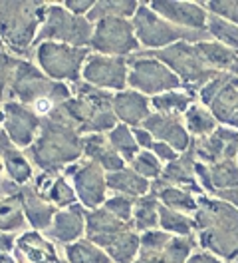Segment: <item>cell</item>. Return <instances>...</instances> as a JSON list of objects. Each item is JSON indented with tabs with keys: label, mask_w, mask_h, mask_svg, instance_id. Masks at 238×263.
I'll return each instance as SVG.
<instances>
[{
	"label": "cell",
	"mask_w": 238,
	"mask_h": 263,
	"mask_svg": "<svg viewBox=\"0 0 238 263\" xmlns=\"http://www.w3.org/2000/svg\"><path fill=\"white\" fill-rule=\"evenodd\" d=\"M0 263H18L16 257H12L10 253H0Z\"/></svg>",
	"instance_id": "cell-53"
},
{
	"label": "cell",
	"mask_w": 238,
	"mask_h": 263,
	"mask_svg": "<svg viewBox=\"0 0 238 263\" xmlns=\"http://www.w3.org/2000/svg\"><path fill=\"white\" fill-rule=\"evenodd\" d=\"M183 122H185V128H187V132L190 134L192 140H203V138L210 136L212 132L221 126L217 122V118L212 116V112L206 106L197 104V102L185 112Z\"/></svg>",
	"instance_id": "cell-30"
},
{
	"label": "cell",
	"mask_w": 238,
	"mask_h": 263,
	"mask_svg": "<svg viewBox=\"0 0 238 263\" xmlns=\"http://www.w3.org/2000/svg\"><path fill=\"white\" fill-rule=\"evenodd\" d=\"M62 4H63V8H68L72 14L88 16V14H90V10L94 8L95 0H63Z\"/></svg>",
	"instance_id": "cell-47"
},
{
	"label": "cell",
	"mask_w": 238,
	"mask_h": 263,
	"mask_svg": "<svg viewBox=\"0 0 238 263\" xmlns=\"http://www.w3.org/2000/svg\"><path fill=\"white\" fill-rule=\"evenodd\" d=\"M206 32L212 40L224 44L226 48L234 50L238 54V26L224 20L221 16L208 14V24H206Z\"/></svg>",
	"instance_id": "cell-40"
},
{
	"label": "cell",
	"mask_w": 238,
	"mask_h": 263,
	"mask_svg": "<svg viewBox=\"0 0 238 263\" xmlns=\"http://www.w3.org/2000/svg\"><path fill=\"white\" fill-rule=\"evenodd\" d=\"M159 201L157 194L149 192L147 196L139 197L135 201V210H133V219L131 226L137 233H145V231L159 230Z\"/></svg>",
	"instance_id": "cell-31"
},
{
	"label": "cell",
	"mask_w": 238,
	"mask_h": 263,
	"mask_svg": "<svg viewBox=\"0 0 238 263\" xmlns=\"http://www.w3.org/2000/svg\"><path fill=\"white\" fill-rule=\"evenodd\" d=\"M133 28L137 34V40L141 44V48L147 52H157V50L169 48L177 42H201L210 38L208 32H199V30H185L171 24L169 20L159 16L157 12L149 6V2L139 4L135 16L131 18Z\"/></svg>",
	"instance_id": "cell-7"
},
{
	"label": "cell",
	"mask_w": 238,
	"mask_h": 263,
	"mask_svg": "<svg viewBox=\"0 0 238 263\" xmlns=\"http://www.w3.org/2000/svg\"><path fill=\"white\" fill-rule=\"evenodd\" d=\"M46 199L50 203H54L58 210H66V208H72L78 201V196H76V190H74L72 181L62 174H58L52 187H50V192H48Z\"/></svg>",
	"instance_id": "cell-41"
},
{
	"label": "cell",
	"mask_w": 238,
	"mask_h": 263,
	"mask_svg": "<svg viewBox=\"0 0 238 263\" xmlns=\"http://www.w3.org/2000/svg\"><path fill=\"white\" fill-rule=\"evenodd\" d=\"M94 28L95 24L85 16L72 14L68 8H63V4L50 2L34 46L42 42H60L76 48H88L94 38Z\"/></svg>",
	"instance_id": "cell-8"
},
{
	"label": "cell",
	"mask_w": 238,
	"mask_h": 263,
	"mask_svg": "<svg viewBox=\"0 0 238 263\" xmlns=\"http://www.w3.org/2000/svg\"><path fill=\"white\" fill-rule=\"evenodd\" d=\"M149 6L159 16L169 20L171 24L185 28V30H199L206 32L208 24V10L205 2H190V0H153Z\"/></svg>",
	"instance_id": "cell-17"
},
{
	"label": "cell",
	"mask_w": 238,
	"mask_h": 263,
	"mask_svg": "<svg viewBox=\"0 0 238 263\" xmlns=\"http://www.w3.org/2000/svg\"><path fill=\"white\" fill-rule=\"evenodd\" d=\"M113 114L119 124H125L129 128H139L143 122L153 114L151 98L135 90H123L113 94Z\"/></svg>",
	"instance_id": "cell-22"
},
{
	"label": "cell",
	"mask_w": 238,
	"mask_h": 263,
	"mask_svg": "<svg viewBox=\"0 0 238 263\" xmlns=\"http://www.w3.org/2000/svg\"><path fill=\"white\" fill-rule=\"evenodd\" d=\"M18 199L22 203L24 215H26L28 223L32 226V230L36 231L50 230V226L54 221V215L58 214V208L54 203H50L46 197L42 196L34 185H30V183H26V185L20 187Z\"/></svg>",
	"instance_id": "cell-24"
},
{
	"label": "cell",
	"mask_w": 238,
	"mask_h": 263,
	"mask_svg": "<svg viewBox=\"0 0 238 263\" xmlns=\"http://www.w3.org/2000/svg\"><path fill=\"white\" fill-rule=\"evenodd\" d=\"M232 74H234V76H238V64L234 66V70H232Z\"/></svg>",
	"instance_id": "cell-55"
},
{
	"label": "cell",
	"mask_w": 238,
	"mask_h": 263,
	"mask_svg": "<svg viewBox=\"0 0 238 263\" xmlns=\"http://www.w3.org/2000/svg\"><path fill=\"white\" fill-rule=\"evenodd\" d=\"M90 46L95 54L111 58H129L141 48L133 22L127 18H103L95 22L94 38Z\"/></svg>",
	"instance_id": "cell-13"
},
{
	"label": "cell",
	"mask_w": 238,
	"mask_h": 263,
	"mask_svg": "<svg viewBox=\"0 0 238 263\" xmlns=\"http://www.w3.org/2000/svg\"><path fill=\"white\" fill-rule=\"evenodd\" d=\"M14 257L18 263H56L60 259L56 246L36 230L16 237Z\"/></svg>",
	"instance_id": "cell-23"
},
{
	"label": "cell",
	"mask_w": 238,
	"mask_h": 263,
	"mask_svg": "<svg viewBox=\"0 0 238 263\" xmlns=\"http://www.w3.org/2000/svg\"><path fill=\"white\" fill-rule=\"evenodd\" d=\"M151 152L157 156L159 162H161L163 165L171 164V162H175V160L181 156L179 152H175L171 146H167V144H163V142H155V144H153V148H151Z\"/></svg>",
	"instance_id": "cell-46"
},
{
	"label": "cell",
	"mask_w": 238,
	"mask_h": 263,
	"mask_svg": "<svg viewBox=\"0 0 238 263\" xmlns=\"http://www.w3.org/2000/svg\"><path fill=\"white\" fill-rule=\"evenodd\" d=\"M16 246V237L12 233H6V231H0V253H10L14 251Z\"/></svg>",
	"instance_id": "cell-51"
},
{
	"label": "cell",
	"mask_w": 238,
	"mask_h": 263,
	"mask_svg": "<svg viewBox=\"0 0 238 263\" xmlns=\"http://www.w3.org/2000/svg\"><path fill=\"white\" fill-rule=\"evenodd\" d=\"M85 237L101 247L113 263H133L139 255L141 233L110 214L103 205L85 214Z\"/></svg>",
	"instance_id": "cell-4"
},
{
	"label": "cell",
	"mask_w": 238,
	"mask_h": 263,
	"mask_svg": "<svg viewBox=\"0 0 238 263\" xmlns=\"http://www.w3.org/2000/svg\"><path fill=\"white\" fill-rule=\"evenodd\" d=\"M208 181H210V190H208L210 196L219 194L222 190L238 187V162L226 160V162L208 165Z\"/></svg>",
	"instance_id": "cell-37"
},
{
	"label": "cell",
	"mask_w": 238,
	"mask_h": 263,
	"mask_svg": "<svg viewBox=\"0 0 238 263\" xmlns=\"http://www.w3.org/2000/svg\"><path fill=\"white\" fill-rule=\"evenodd\" d=\"M199 54L203 56V60L206 62V66L214 72H232L234 66L238 64V54L234 50L226 48L224 44L212 40V38H206L194 44Z\"/></svg>",
	"instance_id": "cell-28"
},
{
	"label": "cell",
	"mask_w": 238,
	"mask_h": 263,
	"mask_svg": "<svg viewBox=\"0 0 238 263\" xmlns=\"http://www.w3.org/2000/svg\"><path fill=\"white\" fill-rule=\"evenodd\" d=\"M133 134H135V140H137V144H139V148L141 149H147V152H151V148H153V144L157 142L149 132L145 130V128H133Z\"/></svg>",
	"instance_id": "cell-48"
},
{
	"label": "cell",
	"mask_w": 238,
	"mask_h": 263,
	"mask_svg": "<svg viewBox=\"0 0 238 263\" xmlns=\"http://www.w3.org/2000/svg\"><path fill=\"white\" fill-rule=\"evenodd\" d=\"M26 223H28V219L24 215L18 196L0 197V231L16 233V231L24 230Z\"/></svg>",
	"instance_id": "cell-39"
},
{
	"label": "cell",
	"mask_w": 238,
	"mask_h": 263,
	"mask_svg": "<svg viewBox=\"0 0 238 263\" xmlns=\"http://www.w3.org/2000/svg\"><path fill=\"white\" fill-rule=\"evenodd\" d=\"M12 148H16V146L10 142L8 134H6L4 130H0V160H2V158H4V156H6Z\"/></svg>",
	"instance_id": "cell-52"
},
{
	"label": "cell",
	"mask_w": 238,
	"mask_h": 263,
	"mask_svg": "<svg viewBox=\"0 0 238 263\" xmlns=\"http://www.w3.org/2000/svg\"><path fill=\"white\" fill-rule=\"evenodd\" d=\"M141 128H145L157 142L171 146L179 154H185L192 146V138H190V134L185 128V122H183L181 116L153 112L143 122Z\"/></svg>",
	"instance_id": "cell-19"
},
{
	"label": "cell",
	"mask_w": 238,
	"mask_h": 263,
	"mask_svg": "<svg viewBox=\"0 0 238 263\" xmlns=\"http://www.w3.org/2000/svg\"><path fill=\"white\" fill-rule=\"evenodd\" d=\"M187 263H226V261H222L221 257H217V255H212L208 251H194L189 259H187Z\"/></svg>",
	"instance_id": "cell-49"
},
{
	"label": "cell",
	"mask_w": 238,
	"mask_h": 263,
	"mask_svg": "<svg viewBox=\"0 0 238 263\" xmlns=\"http://www.w3.org/2000/svg\"><path fill=\"white\" fill-rule=\"evenodd\" d=\"M159 228L171 235H179V237H189V235H197V223L194 217L181 212L169 210L165 205L159 208Z\"/></svg>",
	"instance_id": "cell-33"
},
{
	"label": "cell",
	"mask_w": 238,
	"mask_h": 263,
	"mask_svg": "<svg viewBox=\"0 0 238 263\" xmlns=\"http://www.w3.org/2000/svg\"><path fill=\"white\" fill-rule=\"evenodd\" d=\"M208 14L221 16L238 26V0H210L205 2Z\"/></svg>",
	"instance_id": "cell-45"
},
{
	"label": "cell",
	"mask_w": 238,
	"mask_h": 263,
	"mask_svg": "<svg viewBox=\"0 0 238 263\" xmlns=\"http://www.w3.org/2000/svg\"><path fill=\"white\" fill-rule=\"evenodd\" d=\"M194 96H190L187 90H171L165 94H159L151 98V106L159 114H169V116H185L189 110Z\"/></svg>",
	"instance_id": "cell-34"
},
{
	"label": "cell",
	"mask_w": 238,
	"mask_h": 263,
	"mask_svg": "<svg viewBox=\"0 0 238 263\" xmlns=\"http://www.w3.org/2000/svg\"><path fill=\"white\" fill-rule=\"evenodd\" d=\"M236 162H238V160H236Z\"/></svg>",
	"instance_id": "cell-57"
},
{
	"label": "cell",
	"mask_w": 238,
	"mask_h": 263,
	"mask_svg": "<svg viewBox=\"0 0 238 263\" xmlns=\"http://www.w3.org/2000/svg\"><path fill=\"white\" fill-rule=\"evenodd\" d=\"M197 96L221 126L238 130V76L232 72H221L206 82Z\"/></svg>",
	"instance_id": "cell-12"
},
{
	"label": "cell",
	"mask_w": 238,
	"mask_h": 263,
	"mask_svg": "<svg viewBox=\"0 0 238 263\" xmlns=\"http://www.w3.org/2000/svg\"><path fill=\"white\" fill-rule=\"evenodd\" d=\"M197 235H173L171 241L161 249H139V255L133 263H187V259L197 251Z\"/></svg>",
	"instance_id": "cell-25"
},
{
	"label": "cell",
	"mask_w": 238,
	"mask_h": 263,
	"mask_svg": "<svg viewBox=\"0 0 238 263\" xmlns=\"http://www.w3.org/2000/svg\"><path fill=\"white\" fill-rule=\"evenodd\" d=\"M34 56H36L38 68L48 78L63 84H78V80L81 78V70L90 58V50L60 44V42H42L36 46Z\"/></svg>",
	"instance_id": "cell-10"
},
{
	"label": "cell",
	"mask_w": 238,
	"mask_h": 263,
	"mask_svg": "<svg viewBox=\"0 0 238 263\" xmlns=\"http://www.w3.org/2000/svg\"><path fill=\"white\" fill-rule=\"evenodd\" d=\"M135 201H137V199H133V197L113 194L111 197L105 199L103 208H105L110 214L115 215V217H119L121 221L131 223V219H133V210H135Z\"/></svg>",
	"instance_id": "cell-43"
},
{
	"label": "cell",
	"mask_w": 238,
	"mask_h": 263,
	"mask_svg": "<svg viewBox=\"0 0 238 263\" xmlns=\"http://www.w3.org/2000/svg\"><path fill=\"white\" fill-rule=\"evenodd\" d=\"M129 167H131L133 172H137L139 176H143L145 180H149L151 183H153V181H157L159 178H161L165 165L159 162V158L153 154V152L141 149V152L133 158V162L129 164Z\"/></svg>",
	"instance_id": "cell-42"
},
{
	"label": "cell",
	"mask_w": 238,
	"mask_h": 263,
	"mask_svg": "<svg viewBox=\"0 0 238 263\" xmlns=\"http://www.w3.org/2000/svg\"><path fill=\"white\" fill-rule=\"evenodd\" d=\"M16 64H18V58H14L12 52L0 42V102L4 100L6 90L10 88V80H12Z\"/></svg>",
	"instance_id": "cell-44"
},
{
	"label": "cell",
	"mask_w": 238,
	"mask_h": 263,
	"mask_svg": "<svg viewBox=\"0 0 238 263\" xmlns=\"http://www.w3.org/2000/svg\"><path fill=\"white\" fill-rule=\"evenodd\" d=\"M214 197H219V199L226 201V203H230L232 208H236L238 210V187L222 190V192H219V194H214Z\"/></svg>",
	"instance_id": "cell-50"
},
{
	"label": "cell",
	"mask_w": 238,
	"mask_h": 263,
	"mask_svg": "<svg viewBox=\"0 0 238 263\" xmlns=\"http://www.w3.org/2000/svg\"><path fill=\"white\" fill-rule=\"evenodd\" d=\"M129 78V60L127 58H111L101 54H90L88 62L81 70V80L94 88L105 92H123L127 90Z\"/></svg>",
	"instance_id": "cell-15"
},
{
	"label": "cell",
	"mask_w": 238,
	"mask_h": 263,
	"mask_svg": "<svg viewBox=\"0 0 238 263\" xmlns=\"http://www.w3.org/2000/svg\"><path fill=\"white\" fill-rule=\"evenodd\" d=\"M105 138H107V144L111 146V149L117 152L127 164H131L133 158L141 152L137 140H135L133 128H129L125 124H117L110 134H105Z\"/></svg>",
	"instance_id": "cell-35"
},
{
	"label": "cell",
	"mask_w": 238,
	"mask_h": 263,
	"mask_svg": "<svg viewBox=\"0 0 238 263\" xmlns=\"http://www.w3.org/2000/svg\"><path fill=\"white\" fill-rule=\"evenodd\" d=\"M153 194H157L161 205L181 212V214L194 215L199 210V196L190 194L187 190L175 187V185H161V187H151Z\"/></svg>",
	"instance_id": "cell-29"
},
{
	"label": "cell",
	"mask_w": 238,
	"mask_h": 263,
	"mask_svg": "<svg viewBox=\"0 0 238 263\" xmlns=\"http://www.w3.org/2000/svg\"><path fill=\"white\" fill-rule=\"evenodd\" d=\"M127 86L135 92H141L145 96H149V98L183 88L179 76L173 70L163 64L161 60L149 56L147 52L135 54L133 58H129Z\"/></svg>",
	"instance_id": "cell-11"
},
{
	"label": "cell",
	"mask_w": 238,
	"mask_h": 263,
	"mask_svg": "<svg viewBox=\"0 0 238 263\" xmlns=\"http://www.w3.org/2000/svg\"><path fill=\"white\" fill-rule=\"evenodd\" d=\"M32 164L44 174H60L83 158V136L60 108L42 120L36 142L26 149Z\"/></svg>",
	"instance_id": "cell-1"
},
{
	"label": "cell",
	"mask_w": 238,
	"mask_h": 263,
	"mask_svg": "<svg viewBox=\"0 0 238 263\" xmlns=\"http://www.w3.org/2000/svg\"><path fill=\"white\" fill-rule=\"evenodd\" d=\"M63 176L72 181L78 201L90 212L97 210L105 203L107 199V174L101 170V165H97L92 160H81L78 164L70 165Z\"/></svg>",
	"instance_id": "cell-14"
},
{
	"label": "cell",
	"mask_w": 238,
	"mask_h": 263,
	"mask_svg": "<svg viewBox=\"0 0 238 263\" xmlns=\"http://www.w3.org/2000/svg\"><path fill=\"white\" fill-rule=\"evenodd\" d=\"M197 156L194 149L190 146L185 154H181L175 162L167 164L163 167V174L157 181L151 183V187H161V185H175L181 190H187L194 196H205V190L201 187V183L197 180Z\"/></svg>",
	"instance_id": "cell-20"
},
{
	"label": "cell",
	"mask_w": 238,
	"mask_h": 263,
	"mask_svg": "<svg viewBox=\"0 0 238 263\" xmlns=\"http://www.w3.org/2000/svg\"><path fill=\"white\" fill-rule=\"evenodd\" d=\"M4 176H6V172H4L2 162H0V196H2V187H4V183H6V180H8V178H4Z\"/></svg>",
	"instance_id": "cell-54"
},
{
	"label": "cell",
	"mask_w": 238,
	"mask_h": 263,
	"mask_svg": "<svg viewBox=\"0 0 238 263\" xmlns=\"http://www.w3.org/2000/svg\"><path fill=\"white\" fill-rule=\"evenodd\" d=\"M48 2H0V42L12 54H28L46 18Z\"/></svg>",
	"instance_id": "cell-6"
},
{
	"label": "cell",
	"mask_w": 238,
	"mask_h": 263,
	"mask_svg": "<svg viewBox=\"0 0 238 263\" xmlns=\"http://www.w3.org/2000/svg\"><path fill=\"white\" fill-rule=\"evenodd\" d=\"M147 54L161 60L165 66H169L179 76V80L183 84V90H187L190 96H197L199 90L206 82H210L214 76H219V72H214L206 66L203 56L199 54V50L192 42H177L169 48L147 52Z\"/></svg>",
	"instance_id": "cell-9"
},
{
	"label": "cell",
	"mask_w": 238,
	"mask_h": 263,
	"mask_svg": "<svg viewBox=\"0 0 238 263\" xmlns=\"http://www.w3.org/2000/svg\"><path fill=\"white\" fill-rule=\"evenodd\" d=\"M4 165V172H6V178L12 180L18 185H26L28 181L34 178V172H32V162L28 160V156L24 152H20L18 148H12L2 160Z\"/></svg>",
	"instance_id": "cell-38"
},
{
	"label": "cell",
	"mask_w": 238,
	"mask_h": 263,
	"mask_svg": "<svg viewBox=\"0 0 238 263\" xmlns=\"http://www.w3.org/2000/svg\"><path fill=\"white\" fill-rule=\"evenodd\" d=\"M192 149L199 162L206 165L238 160V130L219 126L210 136L203 140H192Z\"/></svg>",
	"instance_id": "cell-18"
},
{
	"label": "cell",
	"mask_w": 238,
	"mask_h": 263,
	"mask_svg": "<svg viewBox=\"0 0 238 263\" xmlns=\"http://www.w3.org/2000/svg\"><path fill=\"white\" fill-rule=\"evenodd\" d=\"M10 92L14 94V100L32 108L42 120L56 114L72 98V90L66 84L48 78L28 60H18L10 80Z\"/></svg>",
	"instance_id": "cell-3"
},
{
	"label": "cell",
	"mask_w": 238,
	"mask_h": 263,
	"mask_svg": "<svg viewBox=\"0 0 238 263\" xmlns=\"http://www.w3.org/2000/svg\"><path fill=\"white\" fill-rule=\"evenodd\" d=\"M66 259L68 263H113L111 257L88 237H81L78 241L66 246Z\"/></svg>",
	"instance_id": "cell-36"
},
{
	"label": "cell",
	"mask_w": 238,
	"mask_h": 263,
	"mask_svg": "<svg viewBox=\"0 0 238 263\" xmlns=\"http://www.w3.org/2000/svg\"><path fill=\"white\" fill-rule=\"evenodd\" d=\"M56 263H68V259H62V257H60V259H58Z\"/></svg>",
	"instance_id": "cell-56"
},
{
	"label": "cell",
	"mask_w": 238,
	"mask_h": 263,
	"mask_svg": "<svg viewBox=\"0 0 238 263\" xmlns=\"http://www.w3.org/2000/svg\"><path fill=\"white\" fill-rule=\"evenodd\" d=\"M141 2H135V0H95L94 8L90 10L88 20L95 24L103 18H131L135 16L137 8H139Z\"/></svg>",
	"instance_id": "cell-32"
},
{
	"label": "cell",
	"mask_w": 238,
	"mask_h": 263,
	"mask_svg": "<svg viewBox=\"0 0 238 263\" xmlns=\"http://www.w3.org/2000/svg\"><path fill=\"white\" fill-rule=\"evenodd\" d=\"M83 158L92 160L97 165H101V170L105 174H113V172H119V170H125L127 167L125 160L117 152L111 149L105 134L83 136Z\"/></svg>",
	"instance_id": "cell-26"
},
{
	"label": "cell",
	"mask_w": 238,
	"mask_h": 263,
	"mask_svg": "<svg viewBox=\"0 0 238 263\" xmlns=\"http://www.w3.org/2000/svg\"><path fill=\"white\" fill-rule=\"evenodd\" d=\"M107 190H111L113 194H119V196L139 199L151 192V181L145 180L143 176H139L137 172H133L127 165L125 170L107 174Z\"/></svg>",
	"instance_id": "cell-27"
},
{
	"label": "cell",
	"mask_w": 238,
	"mask_h": 263,
	"mask_svg": "<svg viewBox=\"0 0 238 263\" xmlns=\"http://www.w3.org/2000/svg\"><path fill=\"white\" fill-rule=\"evenodd\" d=\"M81 136L110 134L119 122L113 114V94L85 82L76 84L72 98L62 106Z\"/></svg>",
	"instance_id": "cell-5"
},
{
	"label": "cell",
	"mask_w": 238,
	"mask_h": 263,
	"mask_svg": "<svg viewBox=\"0 0 238 263\" xmlns=\"http://www.w3.org/2000/svg\"><path fill=\"white\" fill-rule=\"evenodd\" d=\"M197 241L222 261H238V210L214 196H199Z\"/></svg>",
	"instance_id": "cell-2"
},
{
	"label": "cell",
	"mask_w": 238,
	"mask_h": 263,
	"mask_svg": "<svg viewBox=\"0 0 238 263\" xmlns=\"http://www.w3.org/2000/svg\"><path fill=\"white\" fill-rule=\"evenodd\" d=\"M85 214L88 212L83 210L81 203H74L72 208L58 210L50 230L46 231L48 239L66 247L85 237Z\"/></svg>",
	"instance_id": "cell-21"
},
{
	"label": "cell",
	"mask_w": 238,
	"mask_h": 263,
	"mask_svg": "<svg viewBox=\"0 0 238 263\" xmlns=\"http://www.w3.org/2000/svg\"><path fill=\"white\" fill-rule=\"evenodd\" d=\"M2 126L16 148L28 149L40 134L42 118L18 100H8L2 104Z\"/></svg>",
	"instance_id": "cell-16"
}]
</instances>
